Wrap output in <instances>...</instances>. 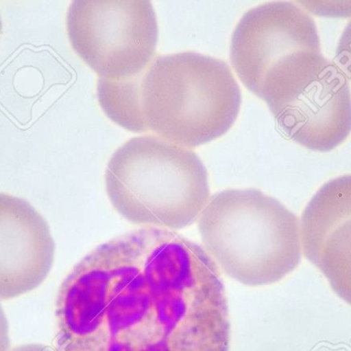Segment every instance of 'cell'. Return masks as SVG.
<instances>
[{
    "label": "cell",
    "mask_w": 351,
    "mask_h": 351,
    "mask_svg": "<svg viewBox=\"0 0 351 351\" xmlns=\"http://www.w3.org/2000/svg\"><path fill=\"white\" fill-rule=\"evenodd\" d=\"M322 55L315 21L293 2H268L247 10L231 36L235 73L266 104Z\"/></svg>",
    "instance_id": "cell-5"
},
{
    "label": "cell",
    "mask_w": 351,
    "mask_h": 351,
    "mask_svg": "<svg viewBox=\"0 0 351 351\" xmlns=\"http://www.w3.org/2000/svg\"><path fill=\"white\" fill-rule=\"evenodd\" d=\"M97 95L117 125L186 148L226 134L241 106V88L228 64L194 52L158 56L129 80L99 78Z\"/></svg>",
    "instance_id": "cell-2"
},
{
    "label": "cell",
    "mask_w": 351,
    "mask_h": 351,
    "mask_svg": "<svg viewBox=\"0 0 351 351\" xmlns=\"http://www.w3.org/2000/svg\"><path fill=\"white\" fill-rule=\"evenodd\" d=\"M204 251L245 286L276 284L301 262L298 218L259 190L215 194L198 218Z\"/></svg>",
    "instance_id": "cell-3"
},
{
    "label": "cell",
    "mask_w": 351,
    "mask_h": 351,
    "mask_svg": "<svg viewBox=\"0 0 351 351\" xmlns=\"http://www.w3.org/2000/svg\"><path fill=\"white\" fill-rule=\"evenodd\" d=\"M105 185L128 222L167 230L193 224L210 201L208 171L199 157L154 135L131 138L115 150Z\"/></svg>",
    "instance_id": "cell-4"
},
{
    "label": "cell",
    "mask_w": 351,
    "mask_h": 351,
    "mask_svg": "<svg viewBox=\"0 0 351 351\" xmlns=\"http://www.w3.org/2000/svg\"><path fill=\"white\" fill-rule=\"evenodd\" d=\"M335 60L337 61V65L351 80V21L346 25L340 37L336 49Z\"/></svg>",
    "instance_id": "cell-10"
},
{
    "label": "cell",
    "mask_w": 351,
    "mask_h": 351,
    "mask_svg": "<svg viewBox=\"0 0 351 351\" xmlns=\"http://www.w3.org/2000/svg\"><path fill=\"white\" fill-rule=\"evenodd\" d=\"M0 31H1V19H0Z\"/></svg>",
    "instance_id": "cell-13"
},
{
    "label": "cell",
    "mask_w": 351,
    "mask_h": 351,
    "mask_svg": "<svg viewBox=\"0 0 351 351\" xmlns=\"http://www.w3.org/2000/svg\"><path fill=\"white\" fill-rule=\"evenodd\" d=\"M56 306L58 351H229L219 268L172 230L101 245L62 282Z\"/></svg>",
    "instance_id": "cell-1"
},
{
    "label": "cell",
    "mask_w": 351,
    "mask_h": 351,
    "mask_svg": "<svg viewBox=\"0 0 351 351\" xmlns=\"http://www.w3.org/2000/svg\"><path fill=\"white\" fill-rule=\"evenodd\" d=\"M12 351H58V350H53V348L43 346V344H27V346L14 348Z\"/></svg>",
    "instance_id": "cell-12"
},
{
    "label": "cell",
    "mask_w": 351,
    "mask_h": 351,
    "mask_svg": "<svg viewBox=\"0 0 351 351\" xmlns=\"http://www.w3.org/2000/svg\"><path fill=\"white\" fill-rule=\"evenodd\" d=\"M66 27L74 52L99 78L129 80L156 57L158 19L147 0H75Z\"/></svg>",
    "instance_id": "cell-6"
},
{
    "label": "cell",
    "mask_w": 351,
    "mask_h": 351,
    "mask_svg": "<svg viewBox=\"0 0 351 351\" xmlns=\"http://www.w3.org/2000/svg\"><path fill=\"white\" fill-rule=\"evenodd\" d=\"M267 106L285 134L308 150L330 152L344 142L351 132L348 76L324 56Z\"/></svg>",
    "instance_id": "cell-7"
},
{
    "label": "cell",
    "mask_w": 351,
    "mask_h": 351,
    "mask_svg": "<svg viewBox=\"0 0 351 351\" xmlns=\"http://www.w3.org/2000/svg\"><path fill=\"white\" fill-rule=\"evenodd\" d=\"M10 348V336H8V324L0 304V351H8Z\"/></svg>",
    "instance_id": "cell-11"
},
{
    "label": "cell",
    "mask_w": 351,
    "mask_h": 351,
    "mask_svg": "<svg viewBox=\"0 0 351 351\" xmlns=\"http://www.w3.org/2000/svg\"><path fill=\"white\" fill-rule=\"evenodd\" d=\"M53 257L55 241L47 220L26 200L0 193V300L38 288Z\"/></svg>",
    "instance_id": "cell-9"
},
{
    "label": "cell",
    "mask_w": 351,
    "mask_h": 351,
    "mask_svg": "<svg viewBox=\"0 0 351 351\" xmlns=\"http://www.w3.org/2000/svg\"><path fill=\"white\" fill-rule=\"evenodd\" d=\"M305 257L351 305V174L326 183L301 218Z\"/></svg>",
    "instance_id": "cell-8"
}]
</instances>
